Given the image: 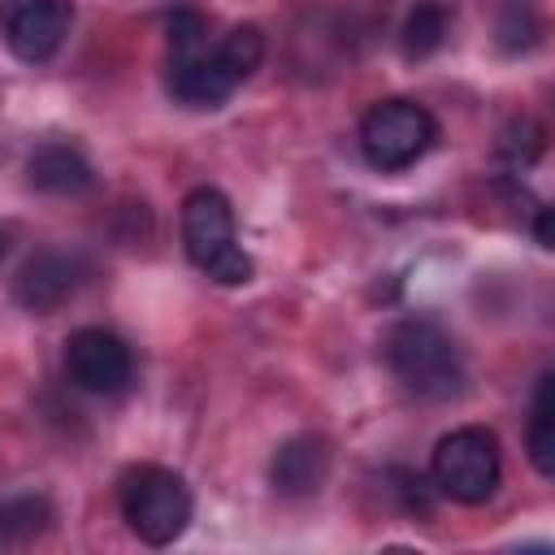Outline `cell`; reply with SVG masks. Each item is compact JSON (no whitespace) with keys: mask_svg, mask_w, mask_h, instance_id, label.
Returning a JSON list of instances; mask_svg holds the SVG:
<instances>
[{"mask_svg":"<svg viewBox=\"0 0 555 555\" xmlns=\"http://www.w3.org/2000/svg\"><path fill=\"white\" fill-rule=\"evenodd\" d=\"M390 373L421 399H455L464 390V351L434 317H403L386 334Z\"/></svg>","mask_w":555,"mask_h":555,"instance_id":"obj_1","label":"cell"},{"mask_svg":"<svg viewBox=\"0 0 555 555\" xmlns=\"http://www.w3.org/2000/svg\"><path fill=\"white\" fill-rule=\"evenodd\" d=\"M117 503L130 525V533L147 546H169L186 533L195 499L182 473L165 464H134L117 477Z\"/></svg>","mask_w":555,"mask_h":555,"instance_id":"obj_2","label":"cell"},{"mask_svg":"<svg viewBox=\"0 0 555 555\" xmlns=\"http://www.w3.org/2000/svg\"><path fill=\"white\" fill-rule=\"evenodd\" d=\"M182 247L217 286H247L256 264L234 238V208L217 186H195L182 199Z\"/></svg>","mask_w":555,"mask_h":555,"instance_id":"obj_3","label":"cell"},{"mask_svg":"<svg viewBox=\"0 0 555 555\" xmlns=\"http://www.w3.org/2000/svg\"><path fill=\"white\" fill-rule=\"evenodd\" d=\"M429 477H434L438 494H447L451 503L477 507V503L494 499L499 477H503L499 438L481 425H460V429L442 434L429 455Z\"/></svg>","mask_w":555,"mask_h":555,"instance_id":"obj_4","label":"cell"},{"mask_svg":"<svg viewBox=\"0 0 555 555\" xmlns=\"http://www.w3.org/2000/svg\"><path fill=\"white\" fill-rule=\"evenodd\" d=\"M438 143V121L425 104L390 95L377 100L360 117V152L377 173H403L412 169L429 147Z\"/></svg>","mask_w":555,"mask_h":555,"instance_id":"obj_5","label":"cell"},{"mask_svg":"<svg viewBox=\"0 0 555 555\" xmlns=\"http://www.w3.org/2000/svg\"><path fill=\"white\" fill-rule=\"evenodd\" d=\"M65 377L87 395H121L134 377V356L113 330L82 325L65 338Z\"/></svg>","mask_w":555,"mask_h":555,"instance_id":"obj_6","label":"cell"},{"mask_svg":"<svg viewBox=\"0 0 555 555\" xmlns=\"http://www.w3.org/2000/svg\"><path fill=\"white\" fill-rule=\"evenodd\" d=\"M74 22L69 0H0V30L17 61L43 65L56 56Z\"/></svg>","mask_w":555,"mask_h":555,"instance_id":"obj_7","label":"cell"},{"mask_svg":"<svg viewBox=\"0 0 555 555\" xmlns=\"http://www.w3.org/2000/svg\"><path fill=\"white\" fill-rule=\"evenodd\" d=\"M82 260L74 251H35L17 278H13V299L35 312V317H48L56 312L65 299H74V291L82 286Z\"/></svg>","mask_w":555,"mask_h":555,"instance_id":"obj_8","label":"cell"},{"mask_svg":"<svg viewBox=\"0 0 555 555\" xmlns=\"http://www.w3.org/2000/svg\"><path fill=\"white\" fill-rule=\"evenodd\" d=\"M330 468H334V451L321 434H295L286 438L278 451H273V464H269V481L278 494L286 499H308L317 494L325 481H330Z\"/></svg>","mask_w":555,"mask_h":555,"instance_id":"obj_9","label":"cell"},{"mask_svg":"<svg viewBox=\"0 0 555 555\" xmlns=\"http://www.w3.org/2000/svg\"><path fill=\"white\" fill-rule=\"evenodd\" d=\"M238 78L221 65L217 48H199L191 56H169V95L182 108H221L234 95Z\"/></svg>","mask_w":555,"mask_h":555,"instance_id":"obj_10","label":"cell"},{"mask_svg":"<svg viewBox=\"0 0 555 555\" xmlns=\"http://www.w3.org/2000/svg\"><path fill=\"white\" fill-rule=\"evenodd\" d=\"M26 182L43 195H82L95 186V169L74 143H43L26 160Z\"/></svg>","mask_w":555,"mask_h":555,"instance_id":"obj_11","label":"cell"},{"mask_svg":"<svg viewBox=\"0 0 555 555\" xmlns=\"http://www.w3.org/2000/svg\"><path fill=\"white\" fill-rule=\"evenodd\" d=\"M525 447H529V464L542 477H555V377L542 373L533 403H529V429H525Z\"/></svg>","mask_w":555,"mask_h":555,"instance_id":"obj_12","label":"cell"},{"mask_svg":"<svg viewBox=\"0 0 555 555\" xmlns=\"http://www.w3.org/2000/svg\"><path fill=\"white\" fill-rule=\"evenodd\" d=\"M451 35V9L442 0H421L408 17H403V30H399V48L408 61H425L434 56Z\"/></svg>","mask_w":555,"mask_h":555,"instance_id":"obj_13","label":"cell"},{"mask_svg":"<svg viewBox=\"0 0 555 555\" xmlns=\"http://www.w3.org/2000/svg\"><path fill=\"white\" fill-rule=\"evenodd\" d=\"M48 525H52V503L43 494H17L0 503V551L35 542Z\"/></svg>","mask_w":555,"mask_h":555,"instance_id":"obj_14","label":"cell"},{"mask_svg":"<svg viewBox=\"0 0 555 555\" xmlns=\"http://www.w3.org/2000/svg\"><path fill=\"white\" fill-rule=\"evenodd\" d=\"M217 56H221V65L238 78V87L260 69V61H264V30L260 26H251V22H243V26H230L217 43Z\"/></svg>","mask_w":555,"mask_h":555,"instance_id":"obj_15","label":"cell"},{"mask_svg":"<svg viewBox=\"0 0 555 555\" xmlns=\"http://www.w3.org/2000/svg\"><path fill=\"white\" fill-rule=\"evenodd\" d=\"M165 30H169V56H191V52L208 48V17L199 9H191V4L173 9Z\"/></svg>","mask_w":555,"mask_h":555,"instance_id":"obj_16","label":"cell"},{"mask_svg":"<svg viewBox=\"0 0 555 555\" xmlns=\"http://www.w3.org/2000/svg\"><path fill=\"white\" fill-rule=\"evenodd\" d=\"M533 17L525 13V9H512L507 17H503V48H529L533 43Z\"/></svg>","mask_w":555,"mask_h":555,"instance_id":"obj_17","label":"cell"},{"mask_svg":"<svg viewBox=\"0 0 555 555\" xmlns=\"http://www.w3.org/2000/svg\"><path fill=\"white\" fill-rule=\"evenodd\" d=\"M538 243H542V247H551V208H542V212H538Z\"/></svg>","mask_w":555,"mask_h":555,"instance_id":"obj_18","label":"cell"},{"mask_svg":"<svg viewBox=\"0 0 555 555\" xmlns=\"http://www.w3.org/2000/svg\"><path fill=\"white\" fill-rule=\"evenodd\" d=\"M4 256H9V234L0 230V264H4Z\"/></svg>","mask_w":555,"mask_h":555,"instance_id":"obj_19","label":"cell"}]
</instances>
